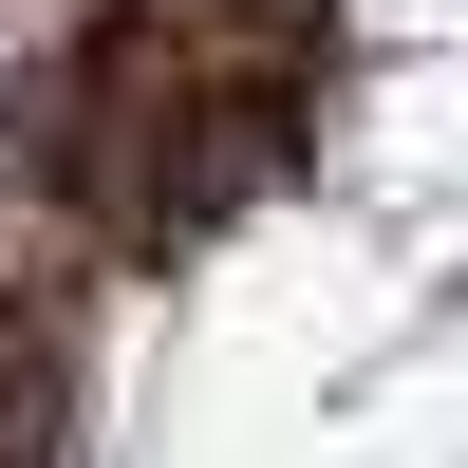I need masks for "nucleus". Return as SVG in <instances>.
<instances>
[{
    "label": "nucleus",
    "instance_id": "obj_1",
    "mask_svg": "<svg viewBox=\"0 0 468 468\" xmlns=\"http://www.w3.org/2000/svg\"><path fill=\"white\" fill-rule=\"evenodd\" d=\"M37 412H57V356H37V319H19V300H0V468L37 450Z\"/></svg>",
    "mask_w": 468,
    "mask_h": 468
}]
</instances>
